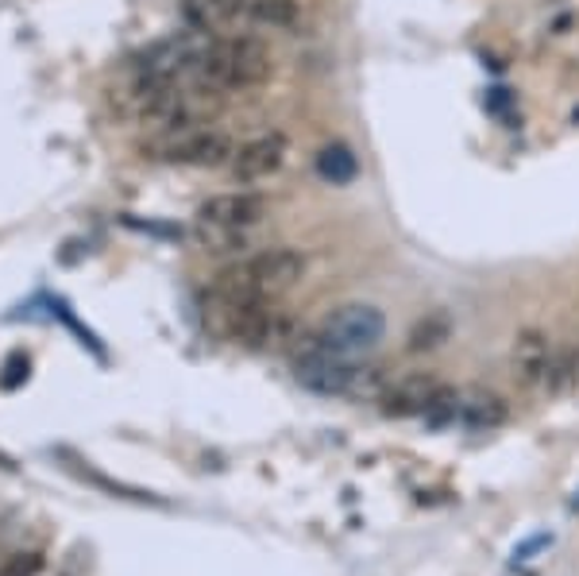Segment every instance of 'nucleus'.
<instances>
[{
    "label": "nucleus",
    "instance_id": "nucleus-12",
    "mask_svg": "<svg viewBox=\"0 0 579 576\" xmlns=\"http://www.w3.org/2000/svg\"><path fill=\"white\" fill-rule=\"evenodd\" d=\"M248 16L263 28L293 31L301 23V4L298 0H248Z\"/></svg>",
    "mask_w": 579,
    "mask_h": 576
},
{
    "label": "nucleus",
    "instance_id": "nucleus-17",
    "mask_svg": "<svg viewBox=\"0 0 579 576\" xmlns=\"http://www.w3.org/2000/svg\"><path fill=\"white\" fill-rule=\"evenodd\" d=\"M460 395L452 391V387H445L440 384V391L433 395V403H429V410H426V421L429 426H445V421H456L460 418Z\"/></svg>",
    "mask_w": 579,
    "mask_h": 576
},
{
    "label": "nucleus",
    "instance_id": "nucleus-5",
    "mask_svg": "<svg viewBox=\"0 0 579 576\" xmlns=\"http://www.w3.org/2000/svg\"><path fill=\"white\" fill-rule=\"evenodd\" d=\"M267 213V201L263 193H251V190H228V193H213L206 206L198 209V221L217 225V229H236V232H248L251 225H259Z\"/></svg>",
    "mask_w": 579,
    "mask_h": 576
},
{
    "label": "nucleus",
    "instance_id": "nucleus-13",
    "mask_svg": "<svg viewBox=\"0 0 579 576\" xmlns=\"http://www.w3.org/2000/svg\"><path fill=\"white\" fill-rule=\"evenodd\" d=\"M460 418L468 421L471 429H495L507 421V403L491 391H476L468 403H460Z\"/></svg>",
    "mask_w": 579,
    "mask_h": 576
},
{
    "label": "nucleus",
    "instance_id": "nucleus-19",
    "mask_svg": "<svg viewBox=\"0 0 579 576\" xmlns=\"http://www.w3.org/2000/svg\"><path fill=\"white\" fill-rule=\"evenodd\" d=\"M507 105H510V93H507V89H495V97H491V109L499 112V109H507Z\"/></svg>",
    "mask_w": 579,
    "mask_h": 576
},
{
    "label": "nucleus",
    "instance_id": "nucleus-8",
    "mask_svg": "<svg viewBox=\"0 0 579 576\" xmlns=\"http://www.w3.org/2000/svg\"><path fill=\"white\" fill-rule=\"evenodd\" d=\"M282 163H287V136L271 132V136H259V140L243 143V148L236 151L232 175H236V182H263V178H271Z\"/></svg>",
    "mask_w": 579,
    "mask_h": 576
},
{
    "label": "nucleus",
    "instance_id": "nucleus-7",
    "mask_svg": "<svg viewBox=\"0 0 579 576\" xmlns=\"http://www.w3.org/2000/svg\"><path fill=\"white\" fill-rule=\"evenodd\" d=\"M228 314V337L248 348H263L279 337L282 318L271 310V302H224Z\"/></svg>",
    "mask_w": 579,
    "mask_h": 576
},
{
    "label": "nucleus",
    "instance_id": "nucleus-9",
    "mask_svg": "<svg viewBox=\"0 0 579 576\" xmlns=\"http://www.w3.org/2000/svg\"><path fill=\"white\" fill-rule=\"evenodd\" d=\"M552 364V345L541 329H521L510 348V368L521 387H545Z\"/></svg>",
    "mask_w": 579,
    "mask_h": 576
},
{
    "label": "nucleus",
    "instance_id": "nucleus-11",
    "mask_svg": "<svg viewBox=\"0 0 579 576\" xmlns=\"http://www.w3.org/2000/svg\"><path fill=\"white\" fill-rule=\"evenodd\" d=\"M240 8H248V0H182V20L193 31H213L232 20Z\"/></svg>",
    "mask_w": 579,
    "mask_h": 576
},
{
    "label": "nucleus",
    "instance_id": "nucleus-16",
    "mask_svg": "<svg viewBox=\"0 0 579 576\" xmlns=\"http://www.w3.org/2000/svg\"><path fill=\"white\" fill-rule=\"evenodd\" d=\"M576 379H579V352L576 348H560V352L552 348V364H549V379H545V387L565 395L576 387Z\"/></svg>",
    "mask_w": 579,
    "mask_h": 576
},
{
    "label": "nucleus",
    "instance_id": "nucleus-15",
    "mask_svg": "<svg viewBox=\"0 0 579 576\" xmlns=\"http://www.w3.org/2000/svg\"><path fill=\"white\" fill-rule=\"evenodd\" d=\"M448 337H452V321L445 314H429L410 329V352H433Z\"/></svg>",
    "mask_w": 579,
    "mask_h": 576
},
{
    "label": "nucleus",
    "instance_id": "nucleus-1",
    "mask_svg": "<svg viewBox=\"0 0 579 576\" xmlns=\"http://www.w3.org/2000/svg\"><path fill=\"white\" fill-rule=\"evenodd\" d=\"M306 275V256L293 248H267L243 264L228 267L217 282L220 302H271L298 287Z\"/></svg>",
    "mask_w": 579,
    "mask_h": 576
},
{
    "label": "nucleus",
    "instance_id": "nucleus-14",
    "mask_svg": "<svg viewBox=\"0 0 579 576\" xmlns=\"http://www.w3.org/2000/svg\"><path fill=\"white\" fill-rule=\"evenodd\" d=\"M356 170H360V163H356V156H352L348 143H329V148H321V156H317V175H321L325 182H332V186L352 182Z\"/></svg>",
    "mask_w": 579,
    "mask_h": 576
},
{
    "label": "nucleus",
    "instance_id": "nucleus-6",
    "mask_svg": "<svg viewBox=\"0 0 579 576\" xmlns=\"http://www.w3.org/2000/svg\"><path fill=\"white\" fill-rule=\"evenodd\" d=\"M232 156H236L232 143L220 132H190V128H186V132L167 136V143H162V159L186 163V167H220Z\"/></svg>",
    "mask_w": 579,
    "mask_h": 576
},
{
    "label": "nucleus",
    "instance_id": "nucleus-3",
    "mask_svg": "<svg viewBox=\"0 0 579 576\" xmlns=\"http://www.w3.org/2000/svg\"><path fill=\"white\" fill-rule=\"evenodd\" d=\"M382 337H387V318H382V310H375V306L367 302L340 306V310H332L329 318L321 321V329L309 332V340H313L317 348L348 356V360H360V356L375 352Z\"/></svg>",
    "mask_w": 579,
    "mask_h": 576
},
{
    "label": "nucleus",
    "instance_id": "nucleus-18",
    "mask_svg": "<svg viewBox=\"0 0 579 576\" xmlns=\"http://www.w3.org/2000/svg\"><path fill=\"white\" fill-rule=\"evenodd\" d=\"M43 573V554L39 549H20V554H8L0 565V576H39Z\"/></svg>",
    "mask_w": 579,
    "mask_h": 576
},
{
    "label": "nucleus",
    "instance_id": "nucleus-2",
    "mask_svg": "<svg viewBox=\"0 0 579 576\" xmlns=\"http://www.w3.org/2000/svg\"><path fill=\"white\" fill-rule=\"evenodd\" d=\"M198 70L209 86L217 89H256L271 78L274 62L259 39L251 36H228L206 43L198 59Z\"/></svg>",
    "mask_w": 579,
    "mask_h": 576
},
{
    "label": "nucleus",
    "instance_id": "nucleus-10",
    "mask_svg": "<svg viewBox=\"0 0 579 576\" xmlns=\"http://www.w3.org/2000/svg\"><path fill=\"white\" fill-rule=\"evenodd\" d=\"M437 391H440V384L433 376L413 371V376L398 379V384L382 395V410H387L390 418H426V410Z\"/></svg>",
    "mask_w": 579,
    "mask_h": 576
},
{
    "label": "nucleus",
    "instance_id": "nucleus-4",
    "mask_svg": "<svg viewBox=\"0 0 579 576\" xmlns=\"http://www.w3.org/2000/svg\"><path fill=\"white\" fill-rule=\"evenodd\" d=\"M293 376H298V384L313 395H348L363 384L360 360L325 352V348H317L309 337H306V345L298 348V356H293Z\"/></svg>",
    "mask_w": 579,
    "mask_h": 576
}]
</instances>
